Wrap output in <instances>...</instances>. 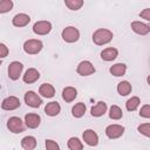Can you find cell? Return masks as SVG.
Returning a JSON list of instances; mask_svg holds the SVG:
<instances>
[{
  "label": "cell",
  "instance_id": "6da1fadb",
  "mask_svg": "<svg viewBox=\"0 0 150 150\" xmlns=\"http://www.w3.org/2000/svg\"><path fill=\"white\" fill-rule=\"evenodd\" d=\"M112 36H114L112 35V32H110L109 29L98 28L93 34V41L97 46H103V45L109 43L112 40Z\"/></svg>",
  "mask_w": 150,
  "mask_h": 150
},
{
  "label": "cell",
  "instance_id": "7a4b0ae2",
  "mask_svg": "<svg viewBox=\"0 0 150 150\" xmlns=\"http://www.w3.org/2000/svg\"><path fill=\"white\" fill-rule=\"evenodd\" d=\"M42 48H43V43H42V41H40L38 39H29L23 43V50L30 55L40 53L42 50Z\"/></svg>",
  "mask_w": 150,
  "mask_h": 150
},
{
  "label": "cell",
  "instance_id": "3957f363",
  "mask_svg": "<svg viewBox=\"0 0 150 150\" xmlns=\"http://www.w3.org/2000/svg\"><path fill=\"white\" fill-rule=\"evenodd\" d=\"M61 36H62L63 41H66L68 43H74L80 39V32L77 28H75L73 26H68L62 30Z\"/></svg>",
  "mask_w": 150,
  "mask_h": 150
},
{
  "label": "cell",
  "instance_id": "277c9868",
  "mask_svg": "<svg viewBox=\"0 0 150 150\" xmlns=\"http://www.w3.org/2000/svg\"><path fill=\"white\" fill-rule=\"evenodd\" d=\"M25 125H26V123H23L21 121V118L16 117V116L9 117L8 121H7V128L13 134H21V132H23L25 131Z\"/></svg>",
  "mask_w": 150,
  "mask_h": 150
},
{
  "label": "cell",
  "instance_id": "5b68a950",
  "mask_svg": "<svg viewBox=\"0 0 150 150\" xmlns=\"http://www.w3.org/2000/svg\"><path fill=\"white\" fill-rule=\"evenodd\" d=\"M25 103L30 107V108H39L41 104H42V100L41 97L33 90H28L26 94H25Z\"/></svg>",
  "mask_w": 150,
  "mask_h": 150
},
{
  "label": "cell",
  "instance_id": "8992f818",
  "mask_svg": "<svg viewBox=\"0 0 150 150\" xmlns=\"http://www.w3.org/2000/svg\"><path fill=\"white\" fill-rule=\"evenodd\" d=\"M22 69H23V64L21 62H19V61L11 62L9 66H8V76H9V79L13 80V81L19 80V77L21 76Z\"/></svg>",
  "mask_w": 150,
  "mask_h": 150
},
{
  "label": "cell",
  "instance_id": "52a82bcc",
  "mask_svg": "<svg viewBox=\"0 0 150 150\" xmlns=\"http://www.w3.org/2000/svg\"><path fill=\"white\" fill-rule=\"evenodd\" d=\"M124 134V127L120 124H110L105 128V135L110 139H116Z\"/></svg>",
  "mask_w": 150,
  "mask_h": 150
},
{
  "label": "cell",
  "instance_id": "ba28073f",
  "mask_svg": "<svg viewBox=\"0 0 150 150\" xmlns=\"http://www.w3.org/2000/svg\"><path fill=\"white\" fill-rule=\"evenodd\" d=\"M76 71L81 76H89L95 73V67L93 66V63L90 61H81L77 64Z\"/></svg>",
  "mask_w": 150,
  "mask_h": 150
},
{
  "label": "cell",
  "instance_id": "9c48e42d",
  "mask_svg": "<svg viewBox=\"0 0 150 150\" xmlns=\"http://www.w3.org/2000/svg\"><path fill=\"white\" fill-rule=\"evenodd\" d=\"M52 30V23L49 21H36L33 26V32L38 35H46Z\"/></svg>",
  "mask_w": 150,
  "mask_h": 150
},
{
  "label": "cell",
  "instance_id": "30bf717a",
  "mask_svg": "<svg viewBox=\"0 0 150 150\" xmlns=\"http://www.w3.org/2000/svg\"><path fill=\"white\" fill-rule=\"evenodd\" d=\"M20 104L21 103H20V100L18 97H15V96H8V97H6L2 101L1 108L4 110H15V109H18L20 107Z\"/></svg>",
  "mask_w": 150,
  "mask_h": 150
},
{
  "label": "cell",
  "instance_id": "8fae6325",
  "mask_svg": "<svg viewBox=\"0 0 150 150\" xmlns=\"http://www.w3.org/2000/svg\"><path fill=\"white\" fill-rule=\"evenodd\" d=\"M82 138L83 141L89 145V146H96L98 144V136L97 134L91 130V129H87L84 130V132L82 134Z\"/></svg>",
  "mask_w": 150,
  "mask_h": 150
},
{
  "label": "cell",
  "instance_id": "7c38bea8",
  "mask_svg": "<svg viewBox=\"0 0 150 150\" xmlns=\"http://www.w3.org/2000/svg\"><path fill=\"white\" fill-rule=\"evenodd\" d=\"M39 79H40V73H39L38 69H35V68H28V69L25 71L23 76H22L23 82H25V83H28V84L36 82Z\"/></svg>",
  "mask_w": 150,
  "mask_h": 150
},
{
  "label": "cell",
  "instance_id": "4fadbf2b",
  "mask_svg": "<svg viewBox=\"0 0 150 150\" xmlns=\"http://www.w3.org/2000/svg\"><path fill=\"white\" fill-rule=\"evenodd\" d=\"M131 29L138 34V35H146L148 33H150V26L144 23V22H141V21H132L131 22Z\"/></svg>",
  "mask_w": 150,
  "mask_h": 150
},
{
  "label": "cell",
  "instance_id": "5bb4252c",
  "mask_svg": "<svg viewBox=\"0 0 150 150\" xmlns=\"http://www.w3.org/2000/svg\"><path fill=\"white\" fill-rule=\"evenodd\" d=\"M40 122H41V117L38 115V114H33V112H29L25 116V123H26V127H28L29 129H35L40 125Z\"/></svg>",
  "mask_w": 150,
  "mask_h": 150
},
{
  "label": "cell",
  "instance_id": "9a60e30c",
  "mask_svg": "<svg viewBox=\"0 0 150 150\" xmlns=\"http://www.w3.org/2000/svg\"><path fill=\"white\" fill-rule=\"evenodd\" d=\"M107 109H108L107 103L103 102V101H100V102H97L94 107H91L90 114H91L93 117H101V116H103V115L107 112Z\"/></svg>",
  "mask_w": 150,
  "mask_h": 150
},
{
  "label": "cell",
  "instance_id": "2e32d148",
  "mask_svg": "<svg viewBox=\"0 0 150 150\" xmlns=\"http://www.w3.org/2000/svg\"><path fill=\"white\" fill-rule=\"evenodd\" d=\"M29 21H30L29 15H27L25 13H19V14L14 15V18L12 19V23L15 27H25L29 23Z\"/></svg>",
  "mask_w": 150,
  "mask_h": 150
},
{
  "label": "cell",
  "instance_id": "e0dca14e",
  "mask_svg": "<svg viewBox=\"0 0 150 150\" xmlns=\"http://www.w3.org/2000/svg\"><path fill=\"white\" fill-rule=\"evenodd\" d=\"M60 111H61V107H60L59 102H56V101L49 102V103H47L46 107H45V112H46L48 116H52V117L59 115Z\"/></svg>",
  "mask_w": 150,
  "mask_h": 150
},
{
  "label": "cell",
  "instance_id": "ac0fdd59",
  "mask_svg": "<svg viewBox=\"0 0 150 150\" xmlns=\"http://www.w3.org/2000/svg\"><path fill=\"white\" fill-rule=\"evenodd\" d=\"M117 55H118V50L114 47L105 48L101 52V59L104 61H112L117 57Z\"/></svg>",
  "mask_w": 150,
  "mask_h": 150
},
{
  "label": "cell",
  "instance_id": "d6986e66",
  "mask_svg": "<svg viewBox=\"0 0 150 150\" xmlns=\"http://www.w3.org/2000/svg\"><path fill=\"white\" fill-rule=\"evenodd\" d=\"M39 94H40L41 96H43V97L52 98V97H54V95H55V89H54V87H53L52 84H49V83H43V84H41L40 88H39Z\"/></svg>",
  "mask_w": 150,
  "mask_h": 150
},
{
  "label": "cell",
  "instance_id": "ffe728a7",
  "mask_svg": "<svg viewBox=\"0 0 150 150\" xmlns=\"http://www.w3.org/2000/svg\"><path fill=\"white\" fill-rule=\"evenodd\" d=\"M77 96V90L74 87H66L62 90V98L66 102H73Z\"/></svg>",
  "mask_w": 150,
  "mask_h": 150
},
{
  "label": "cell",
  "instance_id": "44dd1931",
  "mask_svg": "<svg viewBox=\"0 0 150 150\" xmlns=\"http://www.w3.org/2000/svg\"><path fill=\"white\" fill-rule=\"evenodd\" d=\"M21 146L25 150H34L36 146V139L34 136H25L21 139Z\"/></svg>",
  "mask_w": 150,
  "mask_h": 150
},
{
  "label": "cell",
  "instance_id": "7402d4cb",
  "mask_svg": "<svg viewBox=\"0 0 150 150\" xmlns=\"http://www.w3.org/2000/svg\"><path fill=\"white\" fill-rule=\"evenodd\" d=\"M109 71H110L111 75H114L116 77L123 76L125 74V71H127V66L124 63H116V64H114V66L110 67Z\"/></svg>",
  "mask_w": 150,
  "mask_h": 150
},
{
  "label": "cell",
  "instance_id": "603a6c76",
  "mask_svg": "<svg viewBox=\"0 0 150 150\" xmlns=\"http://www.w3.org/2000/svg\"><path fill=\"white\" fill-rule=\"evenodd\" d=\"M132 90V87L130 84V82L128 81H121L118 84H117V93L121 95V96H127L131 93Z\"/></svg>",
  "mask_w": 150,
  "mask_h": 150
},
{
  "label": "cell",
  "instance_id": "cb8c5ba5",
  "mask_svg": "<svg viewBox=\"0 0 150 150\" xmlns=\"http://www.w3.org/2000/svg\"><path fill=\"white\" fill-rule=\"evenodd\" d=\"M86 104L83 103V102H79V103H76L73 108H71V115L75 117V118H80V117H82L83 115H84V112H86Z\"/></svg>",
  "mask_w": 150,
  "mask_h": 150
},
{
  "label": "cell",
  "instance_id": "d4e9b609",
  "mask_svg": "<svg viewBox=\"0 0 150 150\" xmlns=\"http://www.w3.org/2000/svg\"><path fill=\"white\" fill-rule=\"evenodd\" d=\"M122 116H123V111H122V109L118 105L112 104L109 108V117L111 120H121Z\"/></svg>",
  "mask_w": 150,
  "mask_h": 150
},
{
  "label": "cell",
  "instance_id": "484cf974",
  "mask_svg": "<svg viewBox=\"0 0 150 150\" xmlns=\"http://www.w3.org/2000/svg\"><path fill=\"white\" fill-rule=\"evenodd\" d=\"M139 103H141L139 97H137V96H132L131 98H129V100L127 101V103H125V108H127V110H129V111H135V110L139 107Z\"/></svg>",
  "mask_w": 150,
  "mask_h": 150
},
{
  "label": "cell",
  "instance_id": "4316f807",
  "mask_svg": "<svg viewBox=\"0 0 150 150\" xmlns=\"http://www.w3.org/2000/svg\"><path fill=\"white\" fill-rule=\"evenodd\" d=\"M67 145L70 150H83V144L77 137H70L68 139Z\"/></svg>",
  "mask_w": 150,
  "mask_h": 150
},
{
  "label": "cell",
  "instance_id": "83f0119b",
  "mask_svg": "<svg viewBox=\"0 0 150 150\" xmlns=\"http://www.w3.org/2000/svg\"><path fill=\"white\" fill-rule=\"evenodd\" d=\"M64 5L71 11H77L83 6V1L82 0H66Z\"/></svg>",
  "mask_w": 150,
  "mask_h": 150
},
{
  "label": "cell",
  "instance_id": "f1b7e54d",
  "mask_svg": "<svg viewBox=\"0 0 150 150\" xmlns=\"http://www.w3.org/2000/svg\"><path fill=\"white\" fill-rule=\"evenodd\" d=\"M13 8V1L12 0H1L0 1V13L9 12Z\"/></svg>",
  "mask_w": 150,
  "mask_h": 150
},
{
  "label": "cell",
  "instance_id": "f546056e",
  "mask_svg": "<svg viewBox=\"0 0 150 150\" xmlns=\"http://www.w3.org/2000/svg\"><path fill=\"white\" fill-rule=\"evenodd\" d=\"M139 134L144 135L145 137H150V123H142L137 127Z\"/></svg>",
  "mask_w": 150,
  "mask_h": 150
},
{
  "label": "cell",
  "instance_id": "4dcf8cb0",
  "mask_svg": "<svg viewBox=\"0 0 150 150\" xmlns=\"http://www.w3.org/2000/svg\"><path fill=\"white\" fill-rule=\"evenodd\" d=\"M45 145H46V150H60L59 144L53 139H46Z\"/></svg>",
  "mask_w": 150,
  "mask_h": 150
},
{
  "label": "cell",
  "instance_id": "1f68e13d",
  "mask_svg": "<svg viewBox=\"0 0 150 150\" xmlns=\"http://www.w3.org/2000/svg\"><path fill=\"white\" fill-rule=\"evenodd\" d=\"M139 116L144 118H150V104H144L139 110Z\"/></svg>",
  "mask_w": 150,
  "mask_h": 150
},
{
  "label": "cell",
  "instance_id": "d6a6232c",
  "mask_svg": "<svg viewBox=\"0 0 150 150\" xmlns=\"http://www.w3.org/2000/svg\"><path fill=\"white\" fill-rule=\"evenodd\" d=\"M139 18L146 20V21H150V8H145L143 9L141 13H139Z\"/></svg>",
  "mask_w": 150,
  "mask_h": 150
},
{
  "label": "cell",
  "instance_id": "836d02e7",
  "mask_svg": "<svg viewBox=\"0 0 150 150\" xmlns=\"http://www.w3.org/2000/svg\"><path fill=\"white\" fill-rule=\"evenodd\" d=\"M8 54V48L6 47L5 43H0V57L1 59H5Z\"/></svg>",
  "mask_w": 150,
  "mask_h": 150
},
{
  "label": "cell",
  "instance_id": "e575fe53",
  "mask_svg": "<svg viewBox=\"0 0 150 150\" xmlns=\"http://www.w3.org/2000/svg\"><path fill=\"white\" fill-rule=\"evenodd\" d=\"M146 81H148V83H149V86H150V75L148 76V79H146Z\"/></svg>",
  "mask_w": 150,
  "mask_h": 150
}]
</instances>
